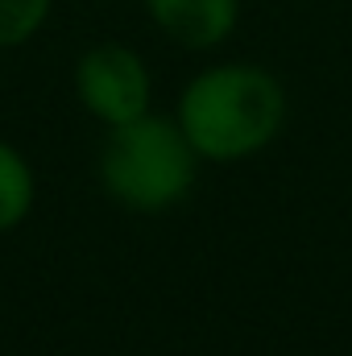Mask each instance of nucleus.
Instances as JSON below:
<instances>
[{
	"label": "nucleus",
	"mask_w": 352,
	"mask_h": 356,
	"mask_svg": "<svg viewBox=\"0 0 352 356\" xmlns=\"http://www.w3.org/2000/svg\"><path fill=\"white\" fill-rule=\"evenodd\" d=\"M290 99L262 63H211L178 91L175 120L203 162H249L286 129Z\"/></svg>",
	"instance_id": "nucleus-1"
},
{
	"label": "nucleus",
	"mask_w": 352,
	"mask_h": 356,
	"mask_svg": "<svg viewBox=\"0 0 352 356\" xmlns=\"http://www.w3.org/2000/svg\"><path fill=\"white\" fill-rule=\"evenodd\" d=\"M199 162L203 158L175 116L145 112L108 129L99 145V186L116 207L133 216H162L191 195Z\"/></svg>",
	"instance_id": "nucleus-2"
},
{
	"label": "nucleus",
	"mask_w": 352,
	"mask_h": 356,
	"mask_svg": "<svg viewBox=\"0 0 352 356\" xmlns=\"http://www.w3.org/2000/svg\"><path fill=\"white\" fill-rule=\"evenodd\" d=\"M75 99L104 129L154 112V71L125 42H95L75 58Z\"/></svg>",
	"instance_id": "nucleus-3"
},
{
	"label": "nucleus",
	"mask_w": 352,
	"mask_h": 356,
	"mask_svg": "<svg viewBox=\"0 0 352 356\" xmlns=\"http://www.w3.org/2000/svg\"><path fill=\"white\" fill-rule=\"evenodd\" d=\"M162 38L182 50H216L241 25V0H141Z\"/></svg>",
	"instance_id": "nucleus-4"
},
{
	"label": "nucleus",
	"mask_w": 352,
	"mask_h": 356,
	"mask_svg": "<svg viewBox=\"0 0 352 356\" xmlns=\"http://www.w3.org/2000/svg\"><path fill=\"white\" fill-rule=\"evenodd\" d=\"M38 203V175L29 158L0 137V232H13L29 220Z\"/></svg>",
	"instance_id": "nucleus-5"
},
{
	"label": "nucleus",
	"mask_w": 352,
	"mask_h": 356,
	"mask_svg": "<svg viewBox=\"0 0 352 356\" xmlns=\"http://www.w3.org/2000/svg\"><path fill=\"white\" fill-rule=\"evenodd\" d=\"M54 0H0V50H17L42 33Z\"/></svg>",
	"instance_id": "nucleus-6"
}]
</instances>
